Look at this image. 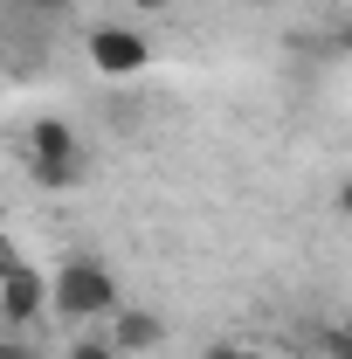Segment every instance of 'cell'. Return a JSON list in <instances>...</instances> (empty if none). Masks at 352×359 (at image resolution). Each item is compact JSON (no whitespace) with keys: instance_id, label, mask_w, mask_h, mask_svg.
<instances>
[{"instance_id":"12","label":"cell","mask_w":352,"mask_h":359,"mask_svg":"<svg viewBox=\"0 0 352 359\" xmlns=\"http://www.w3.org/2000/svg\"><path fill=\"white\" fill-rule=\"evenodd\" d=\"M132 7H145V14H159V7H173V0H132Z\"/></svg>"},{"instance_id":"2","label":"cell","mask_w":352,"mask_h":359,"mask_svg":"<svg viewBox=\"0 0 352 359\" xmlns=\"http://www.w3.org/2000/svg\"><path fill=\"white\" fill-rule=\"evenodd\" d=\"M28 159H35V180L42 187H76V132L62 118H42L28 132Z\"/></svg>"},{"instance_id":"3","label":"cell","mask_w":352,"mask_h":359,"mask_svg":"<svg viewBox=\"0 0 352 359\" xmlns=\"http://www.w3.org/2000/svg\"><path fill=\"white\" fill-rule=\"evenodd\" d=\"M145 55H152V48L138 42L132 28H97V35H90V62H97L104 76H138Z\"/></svg>"},{"instance_id":"11","label":"cell","mask_w":352,"mask_h":359,"mask_svg":"<svg viewBox=\"0 0 352 359\" xmlns=\"http://www.w3.org/2000/svg\"><path fill=\"white\" fill-rule=\"evenodd\" d=\"M332 48H346V55H352V28H339V35H332Z\"/></svg>"},{"instance_id":"5","label":"cell","mask_w":352,"mask_h":359,"mask_svg":"<svg viewBox=\"0 0 352 359\" xmlns=\"http://www.w3.org/2000/svg\"><path fill=\"white\" fill-rule=\"evenodd\" d=\"M111 339H118V353H159L166 346V325L152 311H118L111 318Z\"/></svg>"},{"instance_id":"9","label":"cell","mask_w":352,"mask_h":359,"mask_svg":"<svg viewBox=\"0 0 352 359\" xmlns=\"http://www.w3.org/2000/svg\"><path fill=\"white\" fill-rule=\"evenodd\" d=\"M0 359H35V346H28V339H7V353Z\"/></svg>"},{"instance_id":"8","label":"cell","mask_w":352,"mask_h":359,"mask_svg":"<svg viewBox=\"0 0 352 359\" xmlns=\"http://www.w3.org/2000/svg\"><path fill=\"white\" fill-rule=\"evenodd\" d=\"M325 353H332V359H352V332H325Z\"/></svg>"},{"instance_id":"10","label":"cell","mask_w":352,"mask_h":359,"mask_svg":"<svg viewBox=\"0 0 352 359\" xmlns=\"http://www.w3.org/2000/svg\"><path fill=\"white\" fill-rule=\"evenodd\" d=\"M208 359H256V353H242V346H208Z\"/></svg>"},{"instance_id":"13","label":"cell","mask_w":352,"mask_h":359,"mask_svg":"<svg viewBox=\"0 0 352 359\" xmlns=\"http://www.w3.org/2000/svg\"><path fill=\"white\" fill-rule=\"evenodd\" d=\"M339 208H346V215H352V180H346V187H339Z\"/></svg>"},{"instance_id":"7","label":"cell","mask_w":352,"mask_h":359,"mask_svg":"<svg viewBox=\"0 0 352 359\" xmlns=\"http://www.w3.org/2000/svg\"><path fill=\"white\" fill-rule=\"evenodd\" d=\"M21 14H69V0H14Z\"/></svg>"},{"instance_id":"14","label":"cell","mask_w":352,"mask_h":359,"mask_svg":"<svg viewBox=\"0 0 352 359\" xmlns=\"http://www.w3.org/2000/svg\"><path fill=\"white\" fill-rule=\"evenodd\" d=\"M242 7H276V0H242Z\"/></svg>"},{"instance_id":"4","label":"cell","mask_w":352,"mask_h":359,"mask_svg":"<svg viewBox=\"0 0 352 359\" xmlns=\"http://www.w3.org/2000/svg\"><path fill=\"white\" fill-rule=\"evenodd\" d=\"M48 297H55V283H42V269H28V263H7V297H0V304H7V325H14V332H21L28 318L42 311Z\"/></svg>"},{"instance_id":"6","label":"cell","mask_w":352,"mask_h":359,"mask_svg":"<svg viewBox=\"0 0 352 359\" xmlns=\"http://www.w3.org/2000/svg\"><path fill=\"white\" fill-rule=\"evenodd\" d=\"M62 359H125V353H118V339H76Z\"/></svg>"},{"instance_id":"1","label":"cell","mask_w":352,"mask_h":359,"mask_svg":"<svg viewBox=\"0 0 352 359\" xmlns=\"http://www.w3.org/2000/svg\"><path fill=\"white\" fill-rule=\"evenodd\" d=\"M55 311L69 318H118V276L104 263H62L55 269Z\"/></svg>"}]
</instances>
